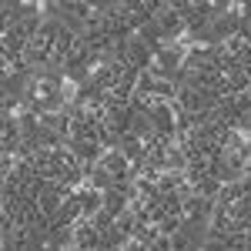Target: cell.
I'll return each instance as SVG.
<instances>
[{"label":"cell","instance_id":"6da1fadb","mask_svg":"<svg viewBox=\"0 0 251 251\" xmlns=\"http://www.w3.org/2000/svg\"><path fill=\"white\" fill-rule=\"evenodd\" d=\"M177 104H181V111H188V114H201V111H211V107H218L211 91L188 87V84H177Z\"/></svg>","mask_w":251,"mask_h":251},{"label":"cell","instance_id":"7a4b0ae2","mask_svg":"<svg viewBox=\"0 0 251 251\" xmlns=\"http://www.w3.org/2000/svg\"><path fill=\"white\" fill-rule=\"evenodd\" d=\"M100 171H107L111 177H114V184H124V181H134V171H131V161H127V154L117 148V151H104V157H100V164H97Z\"/></svg>","mask_w":251,"mask_h":251},{"label":"cell","instance_id":"3957f363","mask_svg":"<svg viewBox=\"0 0 251 251\" xmlns=\"http://www.w3.org/2000/svg\"><path fill=\"white\" fill-rule=\"evenodd\" d=\"M238 30H241V17L231 14V7H228L225 14H214L211 17V24H208V40H211V44H221V40L234 37Z\"/></svg>","mask_w":251,"mask_h":251},{"label":"cell","instance_id":"277c9868","mask_svg":"<svg viewBox=\"0 0 251 251\" xmlns=\"http://www.w3.org/2000/svg\"><path fill=\"white\" fill-rule=\"evenodd\" d=\"M154 27L161 30V37H164V40H177L181 34H188V24H184V17H181L177 10H171V3H168V7H164V10L154 17Z\"/></svg>","mask_w":251,"mask_h":251},{"label":"cell","instance_id":"5b68a950","mask_svg":"<svg viewBox=\"0 0 251 251\" xmlns=\"http://www.w3.org/2000/svg\"><path fill=\"white\" fill-rule=\"evenodd\" d=\"M74 245H77L80 251H100L104 248V234L94 228L91 218H80L77 225H74Z\"/></svg>","mask_w":251,"mask_h":251},{"label":"cell","instance_id":"8992f818","mask_svg":"<svg viewBox=\"0 0 251 251\" xmlns=\"http://www.w3.org/2000/svg\"><path fill=\"white\" fill-rule=\"evenodd\" d=\"M134 121H137V114L131 111V107H117V111H107L104 127H107L114 137H124V134H131V131H134Z\"/></svg>","mask_w":251,"mask_h":251},{"label":"cell","instance_id":"52a82bcc","mask_svg":"<svg viewBox=\"0 0 251 251\" xmlns=\"http://www.w3.org/2000/svg\"><path fill=\"white\" fill-rule=\"evenodd\" d=\"M80 218H84V208H80L77 198H71V201H64V208L54 214V231H64V228H74Z\"/></svg>","mask_w":251,"mask_h":251},{"label":"cell","instance_id":"ba28073f","mask_svg":"<svg viewBox=\"0 0 251 251\" xmlns=\"http://www.w3.org/2000/svg\"><path fill=\"white\" fill-rule=\"evenodd\" d=\"M0 44H3V54H24L30 40H27L24 34H20L17 20H14L10 27H3V30H0Z\"/></svg>","mask_w":251,"mask_h":251},{"label":"cell","instance_id":"9c48e42d","mask_svg":"<svg viewBox=\"0 0 251 251\" xmlns=\"http://www.w3.org/2000/svg\"><path fill=\"white\" fill-rule=\"evenodd\" d=\"M0 71H3V80H10V77H17V74H30V64L24 60V54H3L0 50Z\"/></svg>","mask_w":251,"mask_h":251},{"label":"cell","instance_id":"30bf717a","mask_svg":"<svg viewBox=\"0 0 251 251\" xmlns=\"http://www.w3.org/2000/svg\"><path fill=\"white\" fill-rule=\"evenodd\" d=\"M221 188H225V181H221V177H214V174H204V177H201V181L194 184V194H201V198H211V201H218Z\"/></svg>","mask_w":251,"mask_h":251},{"label":"cell","instance_id":"8fae6325","mask_svg":"<svg viewBox=\"0 0 251 251\" xmlns=\"http://www.w3.org/2000/svg\"><path fill=\"white\" fill-rule=\"evenodd\" d=\"M238 198H245V188H241V181L234 177V181H225V188H221V194H218L214 204H225V208H228V204H234Z\"/></svg>","mask_w":251,"mask_h":251},{"label":"cell","instance_id":"7c38bea8","mask_svg":"<svg viewBox=\"0 0 251 251\" xmlns=\"http://www.w3.org/2000/svg\"><path fill=\"white\" fill-rule=\"evenodd\" d=\"M164 171H188V154L177 144H171V151L164 157Z\"/></svg>","mask_w":251,"mask_h":251},{"label":"cell","instance_id":"4fadbf2b","mask_svg":"<svg viewBox=\"0 0 251 251\" xmlns=\"http://www.w3.org/2000/svg\"><path fill=\"white\" fill-rule=\"evenodd\" d=\"M154 97H157V100H177V80L157 77L154 80Z\"/></svg>","mask_w":251,"mask_h":251},{"label":"cell","instance_id":"5bb4252c","mask_svg":"<svg viewBox=\"0 0 251 251\" xmlns=\"http://www.w3.org/2000/svg\"><path fill=\"white\" fill-rule=\"evenodd\" d=\"M225 248L228 251H251V231H238L225 238Z\"/></svg>","mask_w":251,"mask_h":251},{"label":"cell","instance_id":"9a60e30c","mask_svg":"<svg viewBox=\"0 0 251 251\" xmlns=\"http://www.w3.org/2000/svg\"><path fill=\"white\" fill-rule=\"evenodd\" d=\"M114 225H117V231H121V234H127V238H131V234H134V228H137V214L127 208L124 214H117Z\"/></svg>","mask_w":251,"mask_h":251},{"label":"cell","instance_id":"2e32d148","mask_svg":"<svg viewBox=\"0 0 251 251\" xmlns=\"http://www.w3.org/2000/svg\"><path fill=\"white\" fill-rule=\"evenodd\" d=\"M91 221H94V228H97L100 234H107L111 228H114V221H117V218H114L111 211H107V208H100V211H97L94 218H91Z\"/></svg>","mask_w":251,"mask_h":251},{"label":"cell","instance_id":"e0dca14e","mask_svg":"<svg viewBox=\"0 0 251 251\" xmlns=\"http://www.w3.org/2000/svg\"><path fill=\"white\" fill-rule=\"evenodd\" d=\"M194 248H198V245H194V238L184 231V228L177 234H171V251H194Z\"/></svg>","mask_w":251,"mask_h":251},{"label":"cell","instance_id":"ac0fdd59","mask_svg":"<svg viewBox=\"0 0 251 251\" xmlns=\"http://www.w3.org/2000/svg\"><path fill=\"white\" fill-rule=\"evenodd\" d=\"M161 208L171 218H181V194H161Z\"/></svg>","mask_w":251,"mask_h":251},{"label":"cell","instance_id":"d6986e66","mask_svg":"<svg viewBox=\"0 0 251 251\" xmlns=\"http://www.w3.org/2000/svg\"><path fill=\"white\" fill-rule=\"evenodd\" d=\"M154 74H151V71H144V74H141V77H137V94H154Z\"/></svg>","mask_w":251,"mask_h":251},{"label":"cell","instance_id":"ffe728a7","mask_svg":"<svg viewBox=\"0 0 251 251\" xmlns=\"http://www.w3.org/2000/svg\"><path fill=\"white\" fill-rule=\"evenodd\" d=\"M181 228H184V221H181V218H171V214L157 225V231H161V234H177Z\"/></svg>","mask_w":251,"mask_h":251},{"label":"cell","instance_id":"44dd1931","mask_svg":"<svg viewBox=\"0 0 251 251\" xmlns=\"http://www.w3.org/2000/svg\"><path fill=\"white\" fill-rule=\"evenodd\" d=\"M148 251H171V234H157V241Z\"/></svg>","mask_w":251,"mask_h":251},{"label":"cell","instance_id":"7402d4cb","mask_svg":"<svg viewBox=\"0 0 251 251\" xmlns=\"http://www.w3.org/2000/svg\"><path fill=\"white\" fill-rule=\"evenodd\" d=\"M201 248H204V251H228V248H225V241H211V238H204Z\"/></svg>","mask_w":251,"mask_h":251},{"label":"cell","instance_id":"603a6c76","mask_svg":"<svg viewBox=\"0 0 251 251\" xmlns=\"http://www.w3.org/2000/svg\"><path fill=\"white\" fill-rule=\"evenodd\" d=\"M238 181H241V188H245V194L251 198V171H245L241 177H238Z\"/></svg>","mask_w":251,"mask_h":251},{"label":"cell","instance_id":"cb8c5ba5","mask_svg":"<svg viewBox=\"0 0 251 251\" xmlns=\"http://www.w3.org/2000/svg\"><path fill=\"white\" fill-rule=\"evenodd\" d=\"M67 251H80V248H77V245H71V248H67Z\"/></svg>","mask_w":251,"mask_h":251},{"label":"cell","instance_id":"d4e9b609","mask_svg":"<svg viewBox=\"0 0 251 251\" xmlns=\"http://www.w3.org/2000/svg\"><path fill=\"white\" fill-rule=\"evenodd\" d=\"M245 71H248V77H251V67H245Z\"/></svg>","mask_w":251,"mask_h":251},{"label":"cell","instance_id":"484cf974","mask_svg":"<svg viewBox=\"0 0 251 251\" xmlns=\"http://www.w3.org/2000/svg\"><path fill=\"white\" fill-rule=\"evenodd\" d=\"M194 251H204V248H194Z\"/></svg>","mask_w":251,"mask_h":251}]
</instances>
